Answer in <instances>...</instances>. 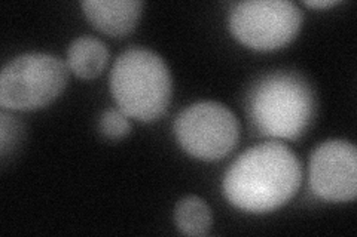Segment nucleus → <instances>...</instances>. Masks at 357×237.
<instances>
[{"instance_id":"nucleus-1","label":"nucleus","mask_w":357,"mask_h":237,"mask_svg":"<svg viewBox=\"0 0 357 237\" xmlns=\"http://www.w3.org/2000/svg\"><path fill=\"white\" fill-rule=\"evenodd\" d=\"M303 167L287 145L271 141L245 150L223 177V195L236 208L264 213L292 199L301 186Z\"/></svg>"},{"instance_id":"nucleus-2","label":"nucleus","mask_w":357,"mask_h":237,"mask_svg":"<svg viewBox=\"0 0 357 237\" xmlns=\"http://www.w3.org/2000/svg\"><path fill=\"white\" fill-rule=\"evenodd\" d=\"M110 91L124 115L140 122H153L170 106L172 74L158 54L146 48H130L112 67Z\"/></svg>"},{"instance_id":"nucleus-3","label":"nucleus","mask_w":357,"mask_h":237,"mask_svg":"<svg viewBox=\"0 0 357 237\" xmlns=\"http://www.w3.org/2000/svg\"><path fill=\"white\" fill-rule=\"evenodd\" d=\"M249 110L261 133L296 140L314 117L316 101L304 79L292 73H274L253 88Z\"/></svg>"},{"instance_id":"nucleus-4","label":"nucleus","mask_w":357,"mask_h":237,"mask_svg":"<svg viewBox=\"0 0 357 237\" xmlns=\"http://www.w3.org/2000/svg\"><path fill=\"white\" fill-rule=\"evenodd\" d=\"M67 67L50 54L30 52L9 61L0 74V104L30 111L51 104L67 83Z\"/></svg>"},{"instance_id":"nucleus-5","label":"nucleus","mask_w":357,"mask_h":237,"mask_svg":"<svg viewBox=\"0 0 357 237\" xmlns=\"http://www.w3.org/2000/svg\"><path fill=\"white\" fill-rule=\"evenodd\" d=\"M174 133L182 149L199 161L223 159L240 140L236 115L220 103L201 101L186 107L174 122Z\"/></svg>"},{"instance_id":"nucleus-6","label":"nucleus","mask_w":357,"mask_h":237,"mask_svg":"<svg viewBox=\"0 0 357 237\" xmlns=\"http://www.w3.org/2000/svg\"><path fill=\"white\" fill-rule=\"evenodd\" d=\"M303 26V13L289 0H248L234 5L229 28L237 40L255 51L280 49Z\"/></svg>"},{"instance_id":"nucleus-7","label":"nucleus","mask_w":357,"mask_h":237,"mask_svg":"<svg viewBox=\"0 0 357 237\" xmlns=\"http://www.w3.org/2000/svg\"><path fill=\"white\" fill-rule=\"evenodd\" d=\"M310 184L328 202H350L357 195V150L344 140L321 142L310 159Z\"/></svg>"},{"instance_id":"nucleus-8","label":"nucleus","mask_w":357,"mask_h":237,"mask_svg":"<svg viewBox=\"0 0 357 237\" xmlns=\"http://www.w3.org/2000/svg\"><path fill=\"white\" fill-rule=\"evenodd\" d=\"M82 9L96 28L105 35L121 38L137 26L143 3L139 0H85Z\"/></svg>"},{"instance_id":"nucleus-9","label":"nucleus","mask_w":357,"mask_h":237,"mask_svg":"<svg viewBox=\"0 0 357 237\" xmlns=\"http://www.w3.org/2000/svg\"><path fill=\"white\" fill-rule=\"evenodd\" d=\"M109 60L106 44L91 36L75 39L67 51V67L81 79H94L102 74Z\"/></svg>"},{"instance_id":"nucleus-10","label":"nucleus","mask_w":357,"mask_h":237,"mask_svg":"<svg viewBox=\"0 0 357 237\" xmlns=\"http://www.w3.org/2000/svg\"><path fill=\"white\" fill-rule=\"evenodd\" d=\"M174 221L186 236H206L211 227V211L198 196H186L176 205Z\"/></svg>"},{"instance_id":"nucleus-11","label":"nucleus","mask_w":357,"mask_h":237,"mask_svg":"<svg viewBox=\"0 0 357 237\" xmlns=\"http://www.w3.org/2000/svg\"><path fill=\"white\" fill-rule=\"evenodd\" d=\"M131 131L128 116L119 108L106 110L100 117V132L109 140H121Z\"/></svg>"},{"instance_id":"nucleus-12","label":"nucleus","mask_w":357,"mask_h":237,"mask_svg":"<svg viewBox=\"0 0 357 237\" xmlns=\"http://www.w3.org/2000/svg\"><path fill=\"white\" fill-rule=\"evenodd\" d=\"M0 117H2L0 120V150H2V157L5 159L9 150H14V145L20 142L22 128L15 117L8 116L5 111Z\"/></svg>"},{"instance_id":"nucleus-13","label":"nucleus","mask_w":357,"mask_h":237,"mask_svg":"<svg viewBox=\"0 0 357 237\" xmlns=\"http://www.w3.org/2000/svg\"><path fill=\"white\" fill-rule=\"evenodd\" d=\"M310 8H329L338 5V0H305L304 2Z\"/></svg>"}]
</instances>
